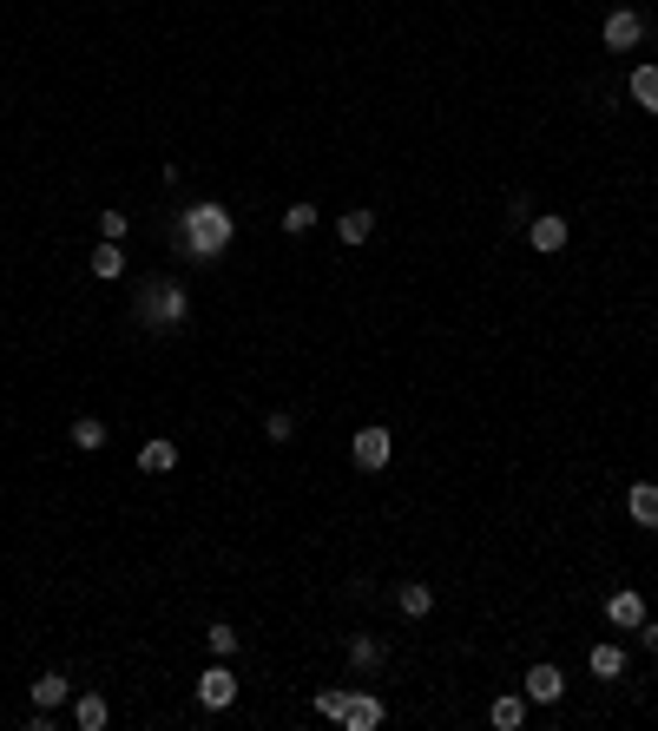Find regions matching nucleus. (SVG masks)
<instances>
[{
	"label": "nucleus",
	"instance_id": "1",
	"mask_svg": "<svg viewBox=\"0 0 658 731\" xmlns=\"http://www.w3.org/2000/svg\"><path fill=\"white\" fill-rule=\"evenodd\" d=\"M231 238H237V218L224 205H211V198L178 211V251H185L191 264H218V257L231 251Z\"/></svg>",
	"mask_w": 658,
	"mask_h": 731
},
{
	"label": "nucleus",
	"instance_id": "2",
	"mask_svg": "<svg viewBox=\"0 0 658 731\" xmlns=\"http://www.w3.org/2000/svg\"><path fill=\"white\" fill-rule=\"evenodd\" d=\"M310 705L323 718H336V725H349V731H376L382 725V699L376 692H336V685H329V692H316Z\"/></svg>",
	"mask_w": 658,
	"mask_h": 731
},
{
	"label": "nucleus",
	"instance_id": "3",
	"mask_svg": "<svg viewBox=\"0 0 658 731\" xmlns=\"http://www.w3.org/2000/svg\"><path fill=\"white\" fill-rule=\"evenodd\" d=\"M185 310H191V297H185V284H165V277H158V284H145L139 290V323L145 330H178V323H185Z\"/></svg>",
	"mask_w": 658,
	"mask_h": 731
},
{
	"label": "nucleus",
	"instance_id": "4",
	"mask_svg": "<svg viewBox=\"0 0 658 731\" xmlns=\"http://www.w3.org/2000/svg\"><path fill=\"white\" fill-rule=\"evenodd\" d=\"M349 455H356V468H362V475H382V468L395 461V435L382 429V422H362V429H356V442H349Z\"/></svg>",
	"mask_w": 658,
	"mask_h": 731
},
{
	"label": "nucleus",
	"instance_id": "5",
	"mask_svg": "<svg viewBox=\"0 0 658 731\" xmlns=\"http://www.w3.org/2000/svg\"><path fill=\"white\" fill-rule=\"evenodd\" d=\"M198 705H204V712H231V705H237V672H231V659H218V666L198 679Z\"/></svg>",
	"mask_w": 658,
	"mask_h": 731
},
{
	"label": "nucleus",
	"instance_id": "6",
	"mask_svg": "<svg viewBox=\"0 0 658 731\" xmlns=\"http://www.w3.org/2000/svg\"><path fill=\"white\" fill-rule=\"evenodd\" d=\"M520 692H527V705H560L566 699V672L560 666H527V679H520Z\"/></svg>",
	"mask_w": 658,
	"mask_h": 731
},
{
	"label": "nucleus",
	"instance_id": "7",
	"mask_svg": "<svg viewBox=\"0 0 658 731\" xmlns=\"http://www.w3.org/2000/svg\"><path fill=\"white\" fill-rule=\"evenodd\" d=\"M566 238H573V224H566L560 218V211H540V218H527V244H533V251H566Z\"/></svg>",
	"mask_w": 658,
	"mask_h": 731
},
{
	"label": "nucleus",
	"instance_id": "8",
	"mask_svg": "<svg viewBox=\"0 0 658 731\" xmlns=\"http://www.w3.org/2000/svg\"><path fill=\"white\" fill-rule=\"evenodd\" d=\"M639 40H645V14H632V7L606 14V47H612V53H632Z\"/></svg>",
	"mask_w": 658,
	"mask_h": 731
},
{
	"label": "nucleus",
	"instance_id": "9",
	"mask_svg": "<svg viewBox=\"0 0 658 731\" xmlns=\"http://www.w3.org/2000/svg\"><path fill=\"white\" fill-rule=\"evenodd\" d=\"M395 606H402L408 620H428V613H435V587H428V580H402V587H395Z\"/></svg>",
	"mask_w": 658,
	"mask_h": 731
},
{
	"label": "nucleus",
	"instance_id": "10",
	"mask_svg": "<svg viewBox=\"0 0 658 731\" xmlns=\"http://www.w3.org/2000/svg\"><path fill=\"white\" fill-rule=\"evenodd\" d=\"M626 514L639 527H658V481H632L626 488Z\"/></svg>",
	"mask_w": 658,
	"mask_h": 731
},
{
	"label": "nucleus",
	"instance_id": "11",
	"mask_svg": "<svg viewBox=\"0 0 658 731\" xmlns=\"http://www.w3.org/2000/svg\"><path fill=\"white\" fill-rule=\"evenodd\" d=\"M606 620L619 626V633H639V626H645V600H639V593H612V600H606Z\"/></svg>",
	"mask_w": 658,
	"mask_h": 731
},
{
	"label": "nucleus",
	"instance_id": "12",
	"mask_svg": "<svg viewBox=\"0 0 658 731\" xmlns=\"http://www.w3.org/2000/svg\"><path fill=\"white\" fill-rule=\"evenodd\" d=\"M487 718H494V731H520L527 725V692H501V699L487 705Z\"/></svg>",
	"mask_w": 658,
	"mask_h": 731
},
{
	"label": "nucleus",
	"instance_id": "13",
	"mask_svg": "<svg viewBox=\"0 0 658 731\" xmlns=\"http://www.w3.org/2000/svg\"><path fill=\"white\" fill-rule=\"evenodd\" d=\"M586 666H593V679H619V672H626V646H619V639H599V646L586 652Z\"/></svg>",
	"mask_w": 658,
	"mask_h": 731
},
{
	"label": "nucleus",
	"instance_id": "14",
	"mask_svg": "<svg viewBox=\"0 0 658 731\" xmlns=\"http://www.w3.org/2000/svg\"><path fill=\"white\" fill-rule=\"evenodd\" d=\"M382 659H389V646H382L376 633H356V639H349V666H356V672H382Z\"/></svg>",
	"mask_w": 658,
	"mask_h": 731
},
{
	"label": "nucleus",
	"instance_id": "15",
	"mask_svg": "<svg viewBox=\"0 0 658 731\" xmlns=\"http://www.w3.org/2000/svg\"><path fill=\"white\" fill-rule=\"evenodd\" d=\"M106 718H112V705L99 699V692H79L73 699V725L79 731H106Z\"/></svg>",
	"mask_w": 658,
	"mask_h": 731
},
{
	"label": "nucleus",
	"instance_id": "16",
	"mask_svg": "<svg viewBox=\"0 0 658 731\" xmlns=\"http://www.w3.org/2000/svg\"><path fill=\"white\" fill-rule=\"evenodd\" d=\"M336 238H343V244H369V238H376V211H343V218H336Z\"/></svg>",
	"mask_w": 658,
	"mask_h": 731
},
{
	"label": "nucleus",
	"instance_id": "17",
	"mask_svg": "<svg viewBox=\"0 0 658 731\" xmlns=\"http://www.w3.org/2000/svg\"><path fill=\"white\" fill-rule=\"evenodd\" d=\"M139 468H145V475H172V468H178V442H145L139 448Z\"/></svg>",
	"mask_w": 658,
	"mask_h": 731
},
{
	"label": "nucleus",
	"instance_id": "18",
	"mask_svg": "<svg viewBox=\"0 0 658 731\" xmlns=\"http://www.w3.org/2000/svg\"><path fill=\"white\" fill-rule=\"evenodd\" d=\"M66 435H73V448H86V455H93V448H106V422H99V415H79Z\"/></svg>",
	"mask_w": 658,
	"mask_h": 731
},
{
	"label": "nucleus",
	"instance_id": "19",
	"mask_svg": "<svg viewBox=\"0 0 658 731\" xmlns=\"http://www.w3.org/2000/svg\"><path fill=\"white\" fill-rule=\"evenodd\" d=\"M33 705H53V712H60L66 705V672H40V679H33Z\"/></svg>",
	"mask_w": 658,
	"mask_h": 731
},
{
	"label": "nucleus",
	"instance_id": "20",
	"mask_svg": "<svg viewBox=\"0 0 658 731\" xmlns=\"http://www.w3.org/2000/svg\"><path fill=\"white\" fill-rule=\"evenodd\" d=\"M632 99L658 119V66H639V73H632Z\"/></svg>",
	"mask_w": 658,
	"mask_h": 731
},
{
	"label": "nucleus",
	"instance_id": "21",
	"mask_svg": "<svg viewBox=\"0 0 658 731\" xmlns=\"http://www.w3.org/2000/svg\"><path fill=\"white\" fill-rule=\"evenodd\" d=\"M316 218H323V211H316L310 198H303V205H290V211H283V231H290V238H303V231H316Z\"/></svg>",
	"mask_w": 658,
	"mask_h": 731
},
{
	"label": "nucleus",
	"instance_id": "22",
	"mask_svg": "<svg viewBox=\"0 0 658 731\" xmlns=\"http://www.w3.org/2000/svg\"><path fill=\"white\" fill-rule=\"evenodd\" d=\"M119 271H126L119 244H99V251H93V277H119Z\"/></svg>",
	"mask_w": 658,
	"mask_h": 731
},
{
	"label": "nucleus",
	"instance_id": "23",
	"mask_svg": "<svg viewBox=\"0 0 658 731\" xmlns=\"http://www.w3.org/2000/svg\"><path fill=\"white\" fill-rule=\"evenodd\" d=\"M204 646H211V659H231V652H237V633H231V626H211V633H204Z\"/></svg>",
	"mask_w": 658,
	"mask_h": 731
},
{
	"label": "nucleus",
	"instance_id": "24",
	"mask_svg": "<svg viewBox=\"0 0 658 731\" xmlns=\"http://www.w3.org/2000/svg\"><path fill=\"white\" fill-rule=\"evenodd\" d=\"M126 231H132V218H126V211H99V238H106V244H119Z\"/></svg>",
	"mask_w": 658,
	"mask_h": 731
},
{
	"label": "nucleus",
	"instance_id": "25",
	"mask_svg": "<svg viewBox=\"0 0 658 731\" xmlns=\"http://www.w3.org/2000/svg\"><path fill=\"white\" fill-rule=\"evenodd\" d=\"M264 435H270V442H290V435H297V415L270 409V415H264Z\"/></svg>",
	"mask_w": 658,
	"mask_h": 731
},
{
	"label": "nucleus",
	"instance_id": "26",
	"mask_svg": "<svg viewBox=\"0 0 658 731\" xmlns=\"http://www.w3.org/2000/svg\"><path fill=\"white\" fill-rule=\"evenodd\" d=\"M639 639H645V652H658V620H645V626H639Z\"/></svg>",
	"mask_w": 658,
	"mask_h": 731
}]
</instances>
